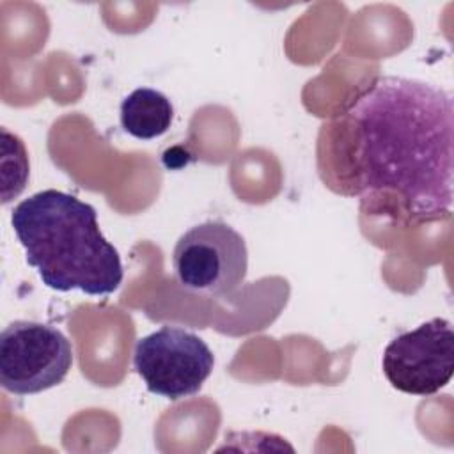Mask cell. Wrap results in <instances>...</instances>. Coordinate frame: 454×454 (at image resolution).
<instances>
[{"instance_id":"obj_1","label":"cell","mask_w":454,"mask_h":454,"mask_svg":"<svg viewBox=\"0 0 454 454\" xmlns=\"http://www.w3.org/2000/svg\"><path fill=\"white\" fill-rule=\"evenodd\" d=\"M326 144L333 190L364 200L395 193L417 220L450 211L454 101L447 89L380 76L333 119Z\"/></svg>"},{"instance_id":"obj_2","label":"cell","mask_w":454,"mask_h":454,"mask_svg":"<svg viewBox=\"0 0 454 454\" xmlns=\"http://www.w3.org/2000/svg\"><path fill=\"white\" fill-rule=\"evenodd\" d=\"M11 223L27 262L53 291L112 294L124 270L117 248L103 236L94 206L60 190H43L21 200Z\"/></svg>"},{"instance_id":"obj_3","label":"cell","mask_w":454,"mask_h":454,"mask_svg":"<svg viewBox=\"0 0 454 454\" xmlns=\"http://www.w3.org/2000/svg\"><path fill=\"white\" fill-rule=\"evenodd\" d=\"M172 264L181 287L199 294L225 296L243 284L248 250L236 229L225 222L209 220L179 236Z\"/></svg>"},{"instance_id":"obj_4","label":"cell","mask_w":454,"mask_h":454,"mask_svg":"<svg viewBox=\"0 0 454 454\" xmlns=\"http://www.w3.org/2000/svg\"><path fill=\"white\" fill-rule=\"evenodd\" d=\"M73 365V346L55 326L12 321L0 335V383L14 395L44 392L64 381Z\"/></svg>"},{"instance_id":"obj_5","label":"cell","mask_w":454,"mask_h":454,"mask_svg":"<svg viewBox=\"0 0 454 454\" xmlns=\"http://www.w3.org/2000/svg\"><path fill=\"white\" fill-rule=\"evenodd\" d=\"M133 367L151 394L177 401L202 388L215 356L197 333L165 325L137 340Z\"/></svg>"},{"instance_id":"obj_6","label":"cell","mask_w":454,"mask_h":454,"mask_svg":"<svg viewBox=\"0 0 454 454\" xmlns=\"http://www.w3.org/2000/svg\"><path fill=\"white\" fill-rule=\"evenodd\" d=\"M383 374L399 392L433 395L454 374V332L445 317H433L394 337L381 358Z\"/></svg>"},{"instance_id":"obj_7","label":"cell","mask_w":454,"mask_h":454,"mask_svg":"<svg viewBox=\"0 0 454 454\" xmlns=\"http://www.w3.org/2000/svg\"><path fill=\"white\" fill-rule=\"evenodd\" d=\"M172 119L174 106L170 99L151 87L135 89L121 103V126L138 140L161 137L170 128Z\"/></svg>"}]
</instances>
